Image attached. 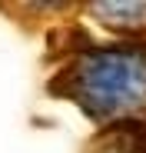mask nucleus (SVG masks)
<instances>
[{"instance_id": "nucleus-1", "label": "nucleus", "mask_w": 146, "mask_h": 153, "mask_svg": "<svg viewBox=\"0 0 146 153\" xmlns=\"http://www.w3.org/2000/svg\"><path fill=\"white\" fill-rule=\"evenodd\" d=\"M46 60H57L46 76V93L73 103L96 130L119 120L146 117V40L100 43L86 30H53Z\"/></svg>"}, {"instance_id": "nucleus-2", "label": "nucleus", "mask_w": 146, "mask_h": 153, "mask_svg": "<svg viewBox=\"0 0 146 153\" xmlns=\"http://www.w3.org/2000/svg\"><path fill=\"white\" fill-rule=\"evenodd\" d=\"M103 30L119 40H146V0H113V4H86L83 7Z\"/></svg>"}, {"instance_id": "nucleus-3", "label": "nucleus", "mask_w": 146, "mask_h": 153, "mask_svg": "<svg viewBox=\"0 0 146 153\" xmlns=\"http://www.w3.org/2000/svg\"><path fill=\"white\" fill-rule=\"evenodd\" d=\"M83 153H146V117L100 126L83 143Z\"/></svg>"}]
</instances>
